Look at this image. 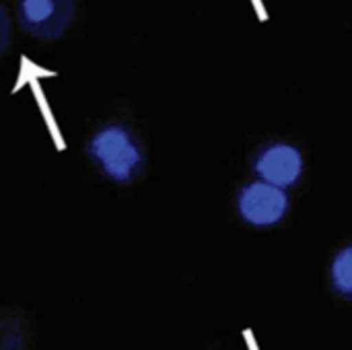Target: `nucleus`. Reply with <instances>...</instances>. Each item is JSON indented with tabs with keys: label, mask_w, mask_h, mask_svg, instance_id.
<instances>
[{
	"label": "nucleus",
	"mask_w": 352,
	"mask_h": 350,
	"mask_svg": "<svg viewBox=\"0 0 352 350\" xmlns=\"http://www.w3.org/2000/svg\"><path fill=\"white\" fill-rule=\"evenodd\" d=\"M330 289L336 297L352 301V243L336 252L328 272Z\"/></svg>",
	"instance_id": "5"
},
{
	"label": "nucleus",
	"mask_w": 352,
	"mask_h": 350,
	"mask_svg": "<svg viewBox=\"0 0 352 350\" xmlns=\"http://www.w3.org/2000/svg\"><path fill=\"white\" fill-rule=\"evenodd\" d=\"M252 171L258 179L289 190L303 177L305 159L299 146L285 140H274L258 149L252 161Z\"/></svg>",
	"instance_id": "4"
},
{
	"label": "nucleus",
	"mask_w": 352,
	"mask_h": 350,
	"mask_svg": "<svg viewBox=\"0 0 352 350\" xmlns=\"http://www.w3.org/2000/svg\"><path fill=\"white\" fill-rule=\"evenodd\" d=\"M14 14L27 35L39 41H54L70 29L76 0H16Z\"/></svg>",
	"instance_id": "2"
},
{
	"label": "nucleus",
	"mask_w": 352,
	"mask_h": 350,
	"mask_svg": "<svg viewBox=\"0 0 352 350\" xmlns=\"http://www.w3.org/2000/svg\"><path fill=\"white\" fill-rule=\"evenodd\" d=\"M85 153L91 163L113 184H134L146 167V149L140 136L122 122L99 126L87 140Z\"/></svg>",
	"instance_id": "1"
},
{
	"label": "nucleus",
	"mask_w": 352,
	"mask_h": 350,
	"mask_svg": "<svg viewBox=\"0 0 352 350\" xmlns=\"http://www.w3.org/2000/svg\"><path fill=\"white\" fill-rule=\"evenodd\" d=\"M10 45V14L4 8V4H0V56L8 50Z\"/></svg>",
	"instance_id": "6"
},
{
	"label": "nucleus",
	"mask_w": 352,
	"mask_h": 350,
	"mask_svg": "<svg viewBox=\"0 0 352 350\" xmlns=\"http://www.w3.org/2000/svg\"><path fill=\"white\" fill-rule=\"evenodd\" d=\"M235 204L241 221L256 229H268L278 225L291 208L287 190L262 179L245 184L237 192Z\"/></svg>",
	"instance_id": "3"
}]
</instances>
